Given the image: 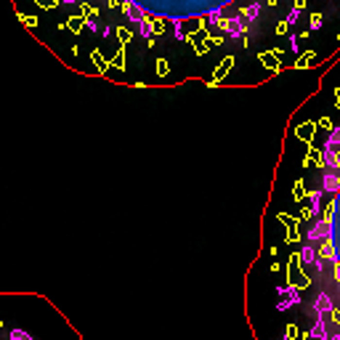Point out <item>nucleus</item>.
I'll return each mask as SVG.
<instances>
[{"mask_svg": "<svg viewBox=\"0 0 340 340\" xmlns=\"http://www.w3.org/2000/svg\"><path fill=\"white\" fill-rule=\"evenodd\" d=\"M237 3L242 0H106L112 11H120L128 21H133L138 35L146 40L160 35L165 27L175 32L178 40L205 24H218L226 30L223 14L234 11ZM253 3L260 5L258 0Z\"/></svg>", "mask_w": 340, "mask_h": 340, "instance_id": "1", "label": "nucleus"}, {"mask_svg": "<svg viewBox=\"0 0 340 340\" xmlns=\"http://www.w3.org/2000/svg\"><path fill=\"white\" fill-rule=\"evenodd\" d=\"M319 239H332V223L330 221H316L308 231V242H319Z\"/></svg>", "mask_w": 340, "mask_h": 340, "instance_id": "2", "label": "nucleus"}, {"mask_svg": "<svg viewBox=\"0 0 340 340\" xmlns=\"http://www.w3.org/2000/svg\"><path fill=\"white\" fill-rule=\"evenodd\" d=\"M314 311H316V316L332 314V311H335V306H332V298L327 295V292H319V295L314 298Z\"/></svg>", "mask_w": 340, "mask_h": 340, "instance_id": "3", "label": "nucleus"}, {"mask_svg": "<svg viewBox=\"0 0 340 340\" xmlns=\"http://www.w3.org/2000/svg\"><path fill=\"white\" fill-rule=\"evenodd\" d=\"M306 340H330V335H327V327H324V319H316V324L308 330Z\"/></svg>", "mask_w": 340, "mask_h": 340, "instance_id": "4", "label": "nucleus"}, {"mask_svg": "<svg viewBox=\"0 0 340 340\" xmlns=\"http://www.w3.org/2000/svg\"><path fill=\"white\" fill-rule=\"evenodd\" d=\"M322 191H340V178L332 170L322 175Z\"/></svg>", "mask_w": 340, "mask_h": 340, "instance_id": "5", "label": "nucleus"}, {"mask_svg": "<svg viewBox=\"0 0 340 340\" xmlns=\"http://www.w3.org/2000/svg\"><path fill=\"white\" fill-rule=\"evenodd\" d=\"M324 165L330 168V170H338L340 168V157H338L335 149H324Z\"/></svg>", "mask_w": 340, "mask_h": 340, "instance_id": "6", "label": "nucleus"}, {"mask_svg": "<svg viewBox=\"0 0 340 340\" xmlns=\"http://www.w3.org/2000/svg\"><path fill=\"white\" fill-rule=\"evenodd\" d=\"M319 258H327V260H332L335 263L338 260V255H335V247H332V239H324V245H322V253H316Z\"/></svg>", "mask_w": 340, "mask_h": 340, "instance_id": "7", "label": "nucleus"}, {"mask_svg": "<svg viewBox=\"0 0 340 340\" xmlns=\"http://www.w3.org/2000/svg\"><path fill=\"white\" fill-rule=\"evenodd\" d=\"M316 258H319V255H316V250H314L311 245H306L303 250H300V260H303V263H311V266H314Z\"/></svg>", "mask_w": 340, "mask_h": 340, "instance_id": "8", "label": "nucleus"}, {"mask_svg": "<svg viewBox=\"0 0 340 340\" xmlns=\"http://www.w3.org/2000/svg\"><path fill=\"white\" fill-rule=\"evenodd\" d=\"M308 197H311V213L308 215L322 213V191H308Z\"/></svg>", "mask_w": 340, "mask_h": 340, "instance_id": "9", "label": "nucleus"}, {"mask_svg": "<svg viewBox=\"0 0 340 340\" xmlns=\"http://www.w3.org/2000/svg\"><path fill=\"white\" fill-rule=\"evenodd\" d=\"M335 146H340V128H332L324 141V149H335Z\"/></svg>", "mask_w": 340, "mask_h": 340, "instance_id": "10", "label": "nucleus"}, {"mask_svg": "<svg viewBox=\"0 0 340 340\" xmlns=\"http://www.w3.org/2000/svg\"><path fill=\"white\" fill-rule=\"evenodd\" d=\"M11 340H32V335L24 330H11Z\"/></svg>", "mask_w": 340, "mask_h": 340, "instance_id": "11", "label": "nucleus"}, {"mask_svg": "<svg viewBox=\"0 0 340 340\" xmlns=\"http://www.w3.org/2000/svg\"><path fill=\"white\" fill-rule=\"evenodd\" d=\"M314 269H316V271H322V269H324V260H322V258H316V263H314Z\"/></svg>", "mask_w": 340, "mask_h": 340, "instance_id": "12", "label": "nucleus"}, {"mask_svg": "<svg viewBox=\"0 0 340 340\" xmlns=\"http://www.w3.org/2000/svg\"><path fill=\"white\" fill-rule=\"evenodd\" d=\"M335 279L340 282V263H338V260H335Z\"/></svg>", "mask_w": 340, "mask_h": 340, "instance_id": "13", "label": "nucleus"}, {"mask_svg": "<svg viewBox=\"0 0 340 340\" xmlns=\"http://www.w3.org/2000/svg\"><path fill=\"white\" fill-rule=\"evenodd\" d=\"M330 340H340V335H332V338H330Z\"/></svg>", "mask_w": 340, "mask_h": 340, "instance_id": "14", "label": "nucleus"}]
</instances>
